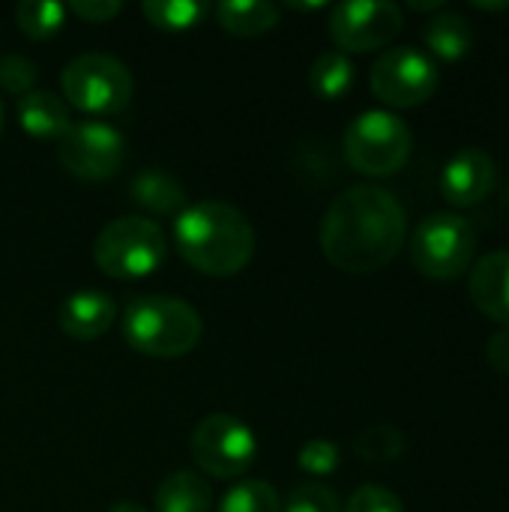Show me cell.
<instances>
[{
  "mask_svg": "<svg viewBox=\"0 0 509 512\" xmlns=\"http://www.w3.org/2000/svg\"><path fill=\"white\" fill-rule=\"evenodd\" d=\"M438 81L441 75L435 60L417 45L387 48L369 72L375 96L393 108H417L429 102L438 90Z\"/></svg>",
  "mask_w": 509,
  "mask_h": 512,
  "instance_id": "9c48e42d",
  "label": "cell"
},
{
  "mask_svg": "<svg viewBox=\"0 0 509 512\" xmlns=\"http://www.w3.org/2000/svg\"><path fill=\"white\" fill-rule=\"evenodd\" d=\"M408 234L402 201L375 183H357L333 198L321 219V252L345 273H375L387 267Z\"/></svg>",
  "mask_w": 509,
  "mask_h": 512,
  "instance_id": "6da1fadb",
  "label": "cell"
},
{
  "mask_svg": "<svg viewBox=\"0 0 509 512\" xmlns=\"http://www.w3.org/2000/svg\"><path fill=\"white\" fill-rule=\"evenodd\" d=\"M60 87L69 105L87 114H117L129 105L135 84L123 60L102 51H87L63 66Z\"/></svg>",
  "mask_w": 509,
  "mask_h": 512,
  "instance_id": "8992f818",
  "label": "cell"
},
{
  "mask_svg": "<svg viewBox=\"0 0 509 512\" xmlns=\"http://www.w3.org/2000/svg\"><path fill=\"white\" fill-rule=\"evenodd\" d=\"M282 512H342V504L333 489H327L324 483L306 480L288 492V498L282 501Z\"/></svg>",
  "mask_w": 509,
  "mask_h": 512,
  "instance_id": "d4e9b609",
  "label": "cell"
},
{
  "mask_svg": "<svg viewBox=\"0 0 509 512\" xmlns=\"http://www.w3.org/2000/svg\"><path fill=\"white\" fill-rule=\"evenodd\" d=\"M66 12L69 9L57 0H21L15 18L30 39H48L66 24Z\"/></svg>",
  "mask_w": 509,
  "mask_h": 512,
  "instance_id": "7402d4cb",
  "label": "cell"
},
{
  "mask_svg": "<svg viewBox=\"0 0 509 512\" xmlns=\"http://www.w3.org/2000/svg\"><path fill=\"white\" fill-rule=\"evenodd\" d=\"M3 126H6V111H3V102H0V135H3Z\"/></svg>",
  "mask_w": 509,
  "mask_h": 512,
  "instance_id": "d6a6232c",
  "label": "cell"
},
{
  "mask_svg": "<svg viewBox=\"0 0 509 512\" xmlns=\"http://www.w3.org/2000/svg\"><path fill=\"white\" fill-rule=\"evenodd\" d=\"M486 360H489V366H492L498 375H507L509 378V327L498 330V333L489 339V345H486Z\"/></svg>",
  "mask_w": 509,
  "mask_h": 512,
  "instance_id": "f546056e",
  "label": "cell"
},
{
  "mask_svg": "<svg viewBox=\"0 0 509 512\" xmlns=\"http://www.w3.org/2000/svg\"><path fill=\"white\" fill-rule=\"evenodd\" d=\"M474 228L459 213H429L411 237V261L429 279H456L474 261Z\"/></svg>",
  "mask_w": 509,
  "mask_h": 512,
  "instance_id": "52a82bcc",
  "label": "cell"
},
{
  "mask_svg": "<svg viewBox=\"0 0 509 512\" xmlns=\"http://www.w3.org/2000/svg\"><path fill=\"white\" fill-rule=\"evenodd\" d=\"M36 63L24 54H3L0 60V87L15 93V96H24L33 90L36 84Z\"/></svg>",
  "mask_w": 509,
  "mask_h": 512,
  "instance_id": "4316f807",
  "label": "cell"
},
{
  "mask_svg": "<svg viewBox=\"0 0 509 512\" xmlns=\"http://www.w3.org/2000/svg\"><path fill=\"white\" fill-rule=\"evenodd\" d=\"M114 321H117L114 297L105 291H93V288L72 291L57 309L60 330L78 342H93V339L105 336Z\"/></svg>",
  "mask_w": 509,
  "mask_h": 512,
  "instance_id": "4fadbf2b",
  "label": "cell"
},
{
  "mask_svg": "<svg viewBox=\"0 0 509 512\" xmlns=\"http://www.w3.org/2000/svg\"><path fill=\"white\" fill-rule=\"evenodd\" d=\"M141 12L159 30H189L207 15L204 0H144Z\"/></svg>",
  "mask_w": 509,
  "mask_h": 512,
  "instance_id": "44dd1931",
  "label": "cell"
},
{
  "mask_svg": "<svg viewBox=\"0 0 509 512\" xmlns=\"http://www.w3.org/2000/svg\"><path fill=\"white\" fill-rule=\"evenodd\" d=\"M423 42H426V54L435 60H462L471 45H474V27L471 21L456 12V9H444L438 15H432L423 27Z\"/></svg>",
  "mask_w": 509,
  "mask_h": 512,
  "instance_id": "2e32d148",
  "label": "cell"
},
{
  "mask_svg": "<svg viewBox=\"0 0 509 512\" xmlns=\"http://www.w3.org/2000/svg\"><path fill=\"white\" fill-rule=\"evenodd\" d=\"M18 126L39 141H57L72 126L69 105L48 90H30L18 96Z\"/></svg>",
  "mask_w": 509,
  "mask_h": 512,
  "instance_id": "9a60e30c",
  "label": "cell"
},
{
  "mask_svg": "<svg viewBox=\"0 0 509 512\" xmlns=\"http://www.w3.org/2000/svg\"><path fill=\"white\" fill-rule=\"evenodd\" d=\"M219 512H282V498L267 480H243L222 498Z\"/></svg>",
  "mask_w": 509,
  "mask_h": 512,
  "instance_id": "cb8c5ba5",
  "label": "cell"
},
{
  "mask_svg": "<svg viewBox=\"0 0 509 512\" xmlns=\"http://www.w3.org/2000/svg\"><path fill=\"white\" fill-rule=\"evenodd\" d=\"M204 333L201 315L180 297L147 294L123 309V339L144 357L174 360L198 348Z\"/></svg>",
  "mask_w": 509,
  "mask_h": 512,
  "instance_id": "3957f363",
  "label": "cell"
},
{
  "mask_svg": "<svg viewBox=\"0 0 509 512\" xmlns=\"http://www.w3.org/2000/svg\"><path fill=\"white\" fill-rule=\"evenodd\" d=\"M216 18L234 36H261L279 24V6L270 0H225L216 6Z\"/></svg>",
  "mask_w": 509,
  "mask_h": 512,
  "instance_id": "d6986e66",
  "label": "cell"
},
{
  "mask_svg": "<svg viewBox=\"0 0 509 512\" xmlns=\"http://www.w3.org/2000/svg\"><path fill=\"white\" fill-rule=\"evenodd\" d=\"M69 9L90 24H102V21H111L114 15H120L123 3L120 0H75Z\"/></svg>",
  "mask_w": 509,
  "mask_h": 512,
  "instance_id": "f1b7e54d",
  "label": "cell"
},
{
  "mask_svg": "<svg viewBox=\"0 0 509 512\" xmlns=\"http://www.w3.org/2000/svg\"><path fill=\"white\" fill-rule=\"evenodd\" d=\"M129 192L150 213H165V216L171 213V216H177L180 210H186V192H183V186L168 171H159V168L138 171L132 177Z\"/></svg>",
  "mask_w": 509,
  "mask_h": 512,
  "instance_id": "ac0fdd59",
  "label": "cell"
},
{
  "mask_svg": "<svg viewBox=\"0 0 509 512\" xmlns=\"http://www.w3.org/2000/svg\"><path fill=\"white\" fill-rule=\"evenodd\" d=\"M192 459L213 480H234L258 456L255 432L234 414H207L192 432Z\"/></svg>",
  "mask_w": 509,
  "mask_h": 512,
  "instance_id": "ba28073f",
  "label": "cell"
},
{
  "mask_svg": "<svg viewBox=\"0 0 509 512\" xmlns=\"http://www.w3.org/2000/svg\"><path fill=\"white\" fill-rule=\"evenodd\" d=\"M156 512H210L213 489L195 471H174L156 489Z\"/></svg>",
  "mask_w": 509,
  "mask_h": 512,
  "instance_id": "e0dca14e",
  "label": "cell"
},
{
  "mask_svg": "<svg viewBox=\"0 0 509 512\" xmlns=\"http://www.w3.org/2000/svg\"><path fill=\"white\" fill-rule=\"evenodd\" d=\"M342 512H405L399 495H393L384 486H363L357 489Z\"/></svg>",
  "mask_w": 509,
  "mask_h": 512,
  "instance_id": "83f0119b",
  "label": "cell"
},
{
  "mask_svg": "<svg viewBox=\"0 0 509 512\" xmlns=\"http://www.w3.org/2000/svg\"><path fill=\"white\" fill-rule=\"evenodd\" d=\"M342 462V450L339 444L327 441V438H315V441H306L297 453V465L312 474V477H327L339 468Z\"/></svg>",
  "mask_w": 509,
  "mask_h": 512,
  "instance_id": "484cf974",
  "label": "cell"
},
{
  "mask_svg": "<svg viewBox=\"0 0 509 512\" xmlns=\"http://www.w3.org/2000/svg\"><path fill=\"white\" fill-rule=\"evenodd\" d=\"M342 144L345 159L354 171L369 177H390L405 168L414 147V135L399 114L387 108H369L351 120Z\"/></svg>",
  "mask_w": 509,
  "mask_h": 512,
  "instance_id": "5b68a950",
  "label": "cell"
},
{
  "mask_svg": "<svg viewBox=\"0 0 509 512\" xmlns=\"http://www.w3.org/2000/svg\"><path fill=\"white\" fill-rule=\"evenodd\" d=\"M408 450V438L396 426H369L354 438V453L366 462H396Z\"/></svg>",
  "mask_w": 509,
  "mask_h": 512,
  "instance_id": "603a6c76",
  "label": "cell"
},
{
  "mask_svg": "<svg viewBox=\"0 0 509 512\" xmlns=\"http://www.w3.org/2000/svg\"><path fill=\"white\" fill-rule=\"evenodd\" d=\"M126 156L123 135L102 120H78L57 138L60 165L78 180H108Z\"/></svg>",
  "mask_w": 509,
  "mask_h": 512,
  "instance_id": "30bf717a",
  "label": "cell"
},
{
  "mask_svg": "<svg viewBox=\"0 0 509 512\" xmlns=\"http://www.w3.org/2000/svg\"><path fill=\"white\" fill-rule=\"evenodd\" d=\"M108 512H147V510H144L138 501H117V504H114Z\"/></svg>",
  "mask_w": 509,
  "mask_h": 512,
  "instance_id": "4dcf8cb0",
  "label": "cell"
},
{
  "mask_svg": "<svg viewBox=\"0 0 509 512\" xmlns=\"http://www.w3.org/2000/svg\"><path fill=\"white\" fill-rule=\"evenodd\" d=\"M498 183L495 159L480 147L456 150L441 171V192L456 207H474L492 195Z\"/></svg>",
  "mask_w": 509,
  "mask_h": 512,
  "instance_id": "7c38bea8",
  "label": "cell"
},
{
  "mask_svg": "<svg viewBox=\"0 0 509 512\" xmlns=\"http://www.w3.org/2000/svg\"><path fill=\"white\" fill-rule=\"evenodd\" d=\"M309 84L321 99H342L354 84V63L345 51L327 48L312 60Z\"/></svg>",
  "mask_w": 509,
  "mask_h": 512,
  "instance_id": "ffe728a7",
  "label": "cell"
},
{
  "mask_svg": "<svg viewBox=\"0 0 509 512\" xmlns=\"http://www.w3.org/2000/svg\"><path fill=\"white\" fill-rule=\"evenodd\" d=\"M168 255L165 231L147 216H117L93 240V261L111 279H144Z\"/></svg>",
  "mask_w": 509,
  "mask_h": 512,
  "instance_id": "277c9868",
  "label": "cell"
},
{
  "mask_svg": "<svg viewBox=\"0 0 509 512\" xmlns=\"http://www.w3.org/2000/svg\"><path fill=\"white\" fill-rule=\"evenodd\" d=\"M411 9H417V12H444V3H420V0H414L411 3Z\"/></svg>",
  "mask_w": 509,
  "mask_h": 512,
  "instance_id": "1f68e13d",
  "label": "cell"
},
{
  "mask_svg": "<svg viewBox=\"0 0 509 512\" xmlns=\"http://www.w3.org/2000/svg\"><path fill=\"white\" fill-rule=\"evenodd\" d=\"M174 246L189 267L222 279L252 261L255 228L228 201H195L174 216Z\"/></svg>",
  "mask_w": 509,
  "mask_h": 512,
  "instance_id": "7a4b0ae2",
  "label": "cell"
},
{
  "mask_svg": "<svg viewBox=\"0 0 509 512\" xmlns=\"http://www.w3.org/2000/svg\"><path fill=\"white\" fill-rule=\"evenodd\" d=\"M468 294L486 318L509 327V249L492 252L474 264Z\"/></svg>",
  "mask_w": 509,
  "mask_h": 512,
  "instance_id": "5bb4252c",
  "label": "cell"
},
{
  "mask_svg": "<svg viewBox=\"0 0 509 512\" xmlns=\"http://www.w3.org/2000/svg\"><path fill=\"white\" fill-rule=\"evenodd\" d=\"M402 27L405 15L393 0H345L330 9V36L345 54L384 48Z\"/></svg>",
  "mask_w": 509,
  "mask_h": 512,
  "instance_id": "8fae6325",
  "label": "cell"
}]
</instances>
